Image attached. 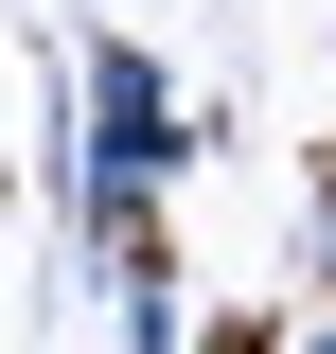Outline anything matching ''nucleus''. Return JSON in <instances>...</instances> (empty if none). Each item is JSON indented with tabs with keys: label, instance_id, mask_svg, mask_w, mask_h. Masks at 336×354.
I'll use <instances>...</instances> for the list:
<instances>
[{
	"label": "nucleus",
	"instance_id": "nucleus-1",
	"mask_svg": "<svg viewBox=\"0 0 336 354\" xmlns=\"http://www.w3.org/2000/svg\"><path fill=\"white\" fill-rule=\"evenodd\" d=\"M177 160H195V106H177V71H160L142 36H88L71 124H53V230H71V266L106 248V230H160Z\"/></svg>",
	"mask_w": 336,
	"mask_h": 354
},
{
	"label": "nucleus",
	"instance_id": "nucleus-2",
	"mask_svg": "<svg viewBox=\"0 0 336 354\" xmlns=\"http://www.w3.org/2000/svg\"><path fill=\"white\" fill-rule=\"evenodd\" d=\"M88 301L124 319V354H195V301H177V248L160 230H106V248H88Z\"/></svg>",
	"mask_w": 336,
	"mask_h": 354
},
{
	"label": "nucleus",
	"instance_id": "nucleus-3",
	"mask_svg": "<svg viewBox=\"0 0 336 354\" xmlns=\"http://www.w3.org/2000/svg\"><path fill=\"white\" fill-rule=\"evenodd\" d=\"M301 248H319V301H336V177L301 195Z\"/></svg>",
	"mask_w": 336,
	"mask_h": 354
},
{
	"label": "nucleus",
	"instance_id": "nucleus-4",
	"mask_svg": "<svg viewBox=\"0 0 336 354\" xmlns=\"http://www.w3.org/2000/svg\"><path fill=\"white\" fill-rule=\"evenodd\" d=\"M283 354H336V301H319V319H301V337H283Z\"/></svg>",
	"mask_w": 336,
	"mask_h": 354
}]
</instances>
